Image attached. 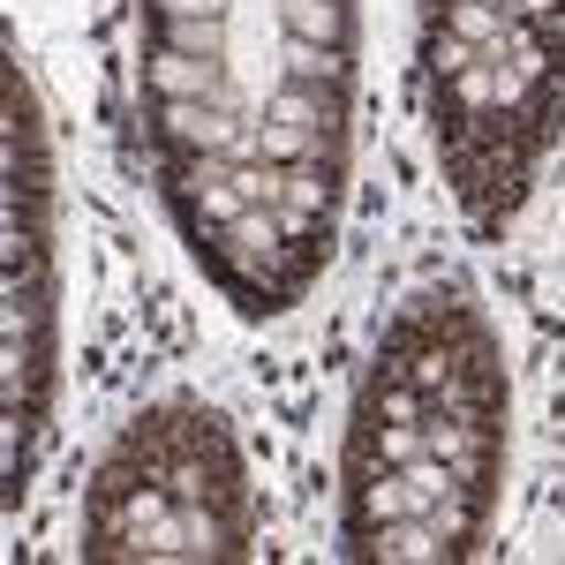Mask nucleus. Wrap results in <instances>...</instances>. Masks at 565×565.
Returning a JSON list of instances; mask_svg holds the SVG:
<instances>
[{
    "mask_svg": "<svg viewBox=\"0 0 565 565\" xmlns=\"http://www.w3.org/2000/svg\"><path fill=\"white\" fill-rule=\"evenodd\" d=\"M143 90L151 98H226V68L218 61H189V53H174V45H151L143 53Z\"/></svg>",
    "mask_w": 565,
    "mask_h": 565,
    "instance_id": "4",
    "label": "nucleus"
},
{
    "mask_svg": "<svg viewBox=\"0 0 565 565\" xmlns=\"http://www.w3.org/2000/svg\"><path fill=\"white\" fill-rule=\"evenodd\" d=\"M264 121H287L309 136H348V84H279L264 98Z\"/></svg>",
    "mask_w": 565,
    "mask_h": 565,
    "instance_id": "3",
    "label": "nucleus"
},
{
    "mask_svg": "<svg viewBox=\"0 0 565 565\" xmlns=\"http://www.w3.org/2000/svg\"><path fill=\"white\" fill-rule=\"evenodd\" d=\"M143 8L151 15H218V23L234 15V0H143Z\"/></svg>",
    "mask_w": 565,
    "mask_h": 565,
    "instance_id": "12",
    "label": "nucleus"
},
{
    "mask_svg": "<svg viewBox=\"0 0 565 565\" xmlns=\"http://www.w3.org/2000/svg\"><path fill=\"white\" fill-rule=\"evenodd\" d=\"M354 558L370 565H445V535L430 527V513H399V521H377V527H354Z\"/></svg>",
    "mask_w": 565,
    "mask_h": 565,
    "instance_id": "2",
    "label": "nucleus"
},
{
    "mask_svg": "<svg viewBox=\"0 0 565 565\" xmlns=\"http://www.w3.org/2000/svg\"><path fill=\"white\" fill-rule=\"evenodd\" d=\"M287 84H348V53L340 45L287 39Z\"/></svg>",
    "mask_w": 565,
    "mask_h": 565,
    "instance_id": "9",
    "label": "nucleus"
},
{
    "mask_svg": "<svg viewBox=\"0 0 565 565\" xmlns=\"http://www.w3.org/2000/svg\"><path fill=\"white\" fill-rule=\"evenodd\" d=\"M159 45H174L189 61H226V23L218 15H159Z\"/></svg>",
    "mask_w": 565,
    "mask_h": 565,
    "instance_id": "7",
    "label": "nucleus"
},
{
    "mask_svg": "<svg viewBox=\"0 0 565 565\" xmlns=\"http://www.w3.org/2000/svg\"><path fill=\"white\" fill-rule=\"evenodd\" d=\"M279 23H287V39L340 45V53H348V39H354V15H348V0H279Z\"/></svg>",
    "mask_w": 565,
    "mask_h": 565,
    "instance_id": "5",
    "label": "nucleus"
},
{
    "mask_svg": "<svg viewBox=\"0 0 565 565\" xmlns=\"http://www.w3.org/2000/svg\"><path fill=\"white\" fill-rule=\"evenodd\" d=\"M242 121H249V114H226V106H212V98H159L151 136H159L167 151H234Z\"/></svg>",
    "mask_w": 565,
    "mask_h": 565,
    "instance_id": "1",
    "label": "nucleus"
},
{
    "mask_svg": "<svg viewBox=\"0 0 565 565\" xmlns=\"http://www.w3.org/2000/svg\"><path fill=\"white\" fill-rule=\"evenodd\" d=\"M482 505H490V498H482V490H460V482H452V490L430 505V527L445 535V551H452V558H476V543H482Z\"/></svg>",
    "mask_w": 565,
    "mask_h": 565,
    "instance_id": "6",
    "label": "nucleus"
},
{
    "mask_svg": "<svg viewBox=\"0 0 565 565\" xmlns=\"http://www.w3.org/2000/svg\"><path fill=\"white\" fill-rule=\"evenodd\" d=\"M437 31H452V39H468V45H505V15L490 8V0H445V23Z\"/></svg>",
    "mask_w": 565,
    "mask_h": 565,
    "instance_id": "8",
    "label": "nucleus"
},
{
    "mask_svg": "<svg viewBox=\"0 0 565 565\" xmlns=\"http://www.w3.org/2000/svg\"><path fill=\"white\" fill-rule=\"evenodd\" d=\"M234 189L249 196V204H287V167H271V159H257V167H234Z\"/></svg>",
    "mask_w": 565,
    "mask_h": 565,
    "instance_id": "10",
    "label": "nucleus"
},
{
    "mask_svg": "<svg viewBox=\"0 0 565 565\" xmlns=\"http://www.w3.org/2000/svg\"><path fill=\"white\" fill-rule=\"evenodd\" d=\"M476 53H482V45L452 39V31H430V76H437V84H452L460 68H476Z\"/></svg>",
    "mask_w": 565,
    "mask_h": 565,
    "instance_id": "11",
    "label": "nucleus"
}]
</instances>
